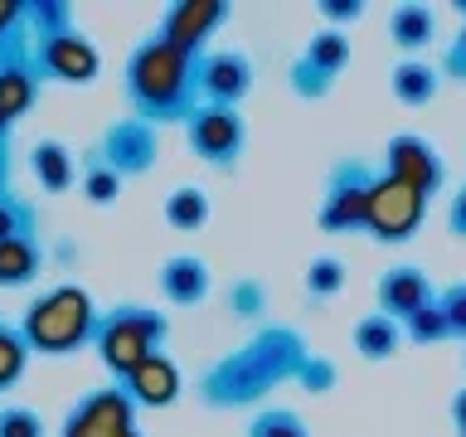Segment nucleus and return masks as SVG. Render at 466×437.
<instances>
[{"label":"nucleus","instance_id":"41","mask_svg":"<svg viewBox=\"0 0 466 437\" xmlns=\"http://www.w3.org/2000/svg\"><path fill=\"white\" fill-rule=\"evenodd\" d=\"M10 146H15V141H0V195H15V185H10V175H15Z\"/></svg>","mask_w":466,"mask_h":437},{"label":"nucleus","instance_id":"28","mask_svg":"<svg viewBox=\"0 0 466 437\" xmlns=\"http://www.w3.org/2000/svg\"><path fill=\"white\" fill-rule=\"evenodd\" d=\"M243 437H311V428H306V418L297 413V408L268 403V408H258V413L248 418Z\"/></svg>","mask_w":466,"mask_h":437},{"label":"nucleus","instance_id":"14","mask_svg":"<svg viewBox=\"0 0 466 437\" xmlns=\"http://www.w3.org/2000/svg\"><path fill=\"white\" fill-rule=\"evenodd\" d=\"M44 83L35 73V54H29V39L0 49V141H15V127L29 117V107L39 102Z\"/></svg>","mask_w":466,"mask_h":437},{"label":"nucleus","instance_id":"25","mask_svg":"<svg viewBox=\"0 0 466 437\" xmlns=\"http://www.w3.org/2000/svg\"><path fill=\"white\" fill-rule=\"evenodd\" d=\"M122 185H127V180H122V175H116L97 151H87V156H83V166H78V189H83V199H87V204L107 209V204L122 199Z\"/></svg>","mask_w":466,"mask_h":437},{"label":"nucleus","instance_id":"33","mask_svg":"<svg viewBox=\"0 0 466 437\" xmlns=\"http://www.w3.org/2000/svg\"><path fill=\"white\" fill-rule=\"evenodd\" d=\"M335 384H340V364H335L330 355H320V350H311L306 364H301V374H297V389L320 399V393H330Z\"/></svg>","mask_w":466,"mask_h":437},{"label":"nucleus","instance_id":"12","mask_svg":"<svg viewBox=\"0 0 466 437\" xmlns=\"http://www.w3.org/2000/svg\"><path fill=\"white\" fill-rule=\"evenodd\" d=\"M228 20H233L228 0H170L151 35H160L170 49H180V54L204 58V54H209V44H214V35Z\"/></svg>","mask_w":466,"mask_h":437},{"label":"nucleus","instance_id":"13","mask_svg":"<svg viewBox=\"0 0 466 437\" xmlns=\"http://www.w3.org/2000/svg\"><path fill=\"white\" fill-rule=\"evenodd\" d=\"M93 151L122 180H137V175H151L160 166V127L141 122V117H116V122H107V131H102V141Z\"/></svg>","mask_w":466,"mask_h":437},{"label":"nucleus","instance_id":"36","mask_svg":"<svg viewBox=\"0 0 466 437\" xmlns=\"http://www.w3.org/2000/svg\"><path fill=\"white\" fill-rule=\"evenodd\" d=\"M0 437H44V418L25 403H5L0 408Z\"/></svg>","mask_w":466,"mask_h":437},{"label":"nucleus","instance_id":"17","mask_svg":"<svg viewBox=\"0 0 466 437\" xmlns=\"http://www.w3.org/2000/svg\"><path fill=\"white\" fill-rule=\"evenodd\" d=\"M122 389L137 399V408H170V403H180V393H185V374H180V364L160 350V355H151L141 370H131L122 379Z\"/></svg>","mask_w":466,"mask_h":437},{"label":"nucleus","instance_id":"2","mask_svg":"<svg viewBox=\"0 0 466 437\" xmlns=\"http://www.w3.org/2000/svg\"><path fill=\"white\" fill-rule=\"evenodd\" d=\"M199 73H204V58L170 49L160 35H146L127 54V68H122L131 117H141L151 127H185L204 107Z\"/></svg>","mask_w":466,"mask_h":437},{"label":"nucleus","instance_id":"15","mask_svg":"<svg viewBox=\"0 0 466 437\" xmlns=\"http://www.w3.org/2000/svg\"><path fill=\"white\" fill-rule=\"evenodd\" d=\"M258 83V68L243 49H209L204 54V73H199V93L209 107H243L248 93Z\"/></svg>","mask_w":466,"mask_h":437},{"label":"nucleus","instance_id":"4","mask_svg":"<svg viewBox=\"0 0 466 437\" xmlns=\"http://www.w3.org/2000/svg\"><path fill=\"white\" fill-rule=\"evenodd\" d=\"M170 340V316L160 306H141V301H116L102 311L97 335H93V355L97 364L112 374V384H122L131 370H141L151 355H160Z\"/></svg>","mask_w":466,"mask_h":437},{"label":"nucleus","instance_id":"6","mask_svg":"<svg viewBox=\"0 0 466 437\" xmlns=\"http://www.w3.org/2000/svg\"><path fill=\"white\" fill-rule=\"evenodd\" d=\"M428 209H432L428 195H418L413 185L379 170L374 195H370V218H364V239H374L379 248H408L418 239V229L428 224Z\"/></svg>","mask_w":466,"mask_h":437},{"label":"nucleus","instance_id":"34","mask_svg":"<svg viewBox=\"0 0 466 437\" xmlns=\"http://www.w3.org/2000/svg\"><path fill=\"white\" fill-rule=\"evenodd\" d=\"M451 10H457V20H461V29L447 39V49H442V78L447 83H466V0H451Z\"/></svg>","mask_w":466,"mask_h":437},{"label":"nucleus","instance_id":"5","mask_svg":"<svg viewBox=\"0 0 466 437\" xmlns=\"http://www.w3.org/2000/svg\"><path fill=\"white\" fill-rule=\"evenodd\" d=\"M379 166H370L364 156H340L326 170V189H320V209H316V229L330 239L345 233H364L370 218V195H374Z\"/></svg>","mask_w":466,"mask_h":437},{"label":"nucleus","instance_id":"31","mask_svg":"<svg viewBox=\"0 0 466 437\" xmlns=\"http://www.w3.org/2000/svg\"><path fill=\"white\" fill-rule=\"evenodd\" d=\"M403 340L408 345H422V350H432V345H442L451 340V330H447V316H442V306H422L418 316H408L403 320Z\"/></svg>","mask_w":466,"mask_h":437},{"label":"nucleus","instance_id":"10","mask_svg":"<svg viewBox=\"0 0 466 437\" xmlns=\"http://www.w3.org/2000/svg\"><path fill=\"white\" fill-rule=\"evenodd\" d=\"M39 83H64V87H93L102 73V54L83 29H64V35H39L29 39Z\"/></svg>","mask_w":466,"mask_h":437},{"label":"nucleus","instance_id":"8","mask_svg":"<svg viewBox=\"0 0 466 437\" xmlns=\"http://www.w3.org/2000/svg\"><path fill=\"white\" fill-rule=\"evenodd\" d=\"M350 58H355L350 35H340V29H316V35L301 44V54L291 58V68H287L291 97L326 102L335 93V83H340V73L350 68Z\"/></svg>","mask_w":466,"mask_h":437},{"label":"nucleus","instance_id":"37","mask_svg":"<svg viewBox=\"0 0 466 437\" xmlns=\"http://www.w3.org/2000/svg\"><path fill=\"white\" fill-rule=\"evenodd\" d=\"M364 0H320L316 15L326 20V29H340V35H350V25H360L364 20Z\"/></svg>","mask_w":466,"mask_h":437},{"label":"nucleus","instance_id":"18","mask_svg":"<svg viewBox=\"0 0 466 437\" xmlns=\"http://www.w3.org/2000/svg\"><path fill=\"white\" fill-rule=\"evenodd\" d=\"M214 291V272L199 253H170L160 262V297L170 306H199Z\"/></svg>","mask_w":466,"mask_h":437},{"label":"nucleus","instance_id":"16","mask_svg":"<svg viewBox=\"0 0 466 437\" xmlns=\"http://www.w3.org/2000/svg\"><path fill=\"white\" fill-rule=\"evenodd\" d=\"M437 291H442V287H432V277L422 272L418 262H399V268H384V272H379L374 301H379V311H384V316L408 320V316H418L422 306H432Z\"/></svg>","mask_w":466,"mask_h":437},{"label":"nucleus","instance_id":"26","mask_svg":"<svg viewBox=\"0 0 466 437\" xmlns=\"http://www.w3.org/2000/svg\"><path fill=\"white\" fill-rule=\"evenodd\" d=\"M350 282V268L335 253H320L306 262V272H301V287H306V297L311 301H330V297H340Z\"/></svg>","mask_w":466,"mask_h":437},{"label":"nucleus","instance_id":"29","mask_svg":"<svg viewBox=\"0 0 466 437\" xmlns=\"http://www.w3.org/2000/svg\"><path fill=\"white\" fill-rule=\"evenodd\" d=\"M25 364H29V345L15 320L0 316V393H10L15 384L25 379Z\"/></svg>","mask_w":466,"mask_h":437},{"label":"nucleus","instance_id":"43","mask_svg":"<svg viewBox=\"0 0 466 437\" xmlns=\"http://www.w3.org/2000/svg\"><path fill=\"white\" fill-rule=\"evenodd\" d=\"M461 370H466V345H461Z\"/></svg>","mask_w":466,"mask_h":437},{"label":"nucleus","instance_id":"3","mask_svg":"<svg viewBox=\"0 0 466 437\" xmlns=\"http://www.w3.org/2000/svg\"><path fill=\"white\" fill-rule=\"evenodd\" d=\"M97 320H102V306L93 301V291L78 287V282H58L49 291H39L15 326H20L29 355L68 360V355H78V350L93 345Z\"/></svg>","mask_w":466,"mask_h":437},{"label":"nucleus","instance_id":"1","mask_svg":"<svg viewBox=\"0 0 466 437\" xmlns=\"http://www.w3.org/2000/svg\"><path fill=\"white\" fill-rule=\"evenodd\" d=\"M306 355H311V345L297 326L262 320L243 345L204 364V374L195 379V399L214 413H258L277 389L297 384Z\"/></svg>","mask_w":466,"mask_h":437},{"label":"nucleus","instance_id":"42","mask_svg":"<svg viewBox=\"0 0 466 437\" xmlns=\"http://www.w3.org/2000/svg\"><path fill=\"white\" fill-rule=\"evenodd\" d=\"M54 258H58V262H73V258H78V248H73V243H58Z\"/></svg>","mask_w":466,"mask_h":437},{"label":"nucleus","instance_id":"11","mask_svg":"<svg viewBox=\"0 0 466 437\" xmlns=\"http://www.w3.org/2000/svg\"><path fill=\"white\" fill-rule=\"evenodd\" d=\"M379 170L403 180V185H413L428 199H437L447 189V160L422 131H393L384 141V156H379Z\"/></svg>","mask_w":466,"mask_h":437},{"label":"nucleus","instance_id":"9","mask_svg":"<svg viewBox=\"0 0 466 437\" xmlns=\"http://www.w3.org/2000/svg\"><path fill=\"white\" fill-rule=\"evenodd\" d=\"M58 437H141V408L122 384L87 389L64 413Z\"/></svg>","mask_w":466,"mask_h":437},{"label":"nucleus","instance_id":"19","mask_svg":"<svg viewBox=\"0 0 466 437\" xmlns=\"http://www.w3.org/2000/svg\"><path fill=\"white\" fill-rule=\"evenodd\" d=\"M389 44L403 58H422L437 44V10L422 0H403L389 10Z\"/></svg>","mask_w":466,"mask_h":437},{"label":"nucleus","instance_id":"21","mask_svg":"<svg viewBox=\"0 0 466 437\" xmlns=\"http://www.w3.org/2000/svg\"><path fill=\"white\" fill-rule=\"evenodd\" d=\"M350 345H355V355H360L364 364H384V360H393V355L408 345V340H403V320H393V316H384V311L360 316L355 330H350Z\"/></svg>","mask_w":466,"mask_h":437},{"label":"nucleus","instance_id":"32","mask_svg":"<svg viewBox=\"0 0 466 437\" xmlns=\"http://www.w3.org/2000/svg\"><path fill=\"white\" fill-rule=\"evenodd\" d=\"M0 239H39V214L20 195H0Z\"/></svg>","mask_w":466,"mask_h":437},{"label":"nucleus","instance_id":"39","mask_svg":"<svg viewBox=\"0 0 466 437\" xmlns=\"http://www.w3.org/2000/svg\"><path fill=\"white\" fill-rule=\"evenodd\" d=\"M447 233L466 243V180L451 189V199H447Z\"/></svg>","mask_w":466,"mask_h":437},{"label":"nucleus","instance_id":"20","mask_svg":"<svg viewBox=\"0 0 466 437\" xmlns=\"http://www.w3.org/2000/svg\"><path fill=\"white\" fill-rule=\"evenodd\" d=\"M442 68L428 64V58H399V64L389 68V93L393 102H403V107H428V102L442 93Z\"/></svg>","mask_w":466,"mask_h":437},{"label":"nucleus","instance_id":"44","mask_svg":"<svg viewBox=\"0 0 466 437\" xmlns=\"http://www.w3.org/2000/svg\"><path fill=\"white\" fill-rule=\"evenodd\" d=\"M141 437H146V432H141Z\"/></svg>","mask_w":466,"mask_h":437},{"label":"nucleus","instance_id":"38","mask_svg":"<svg viewBox=\"0 0 466 437\" xmlns=\"http://www.w3.org/2000/svg\"><path fill=\"white\" fill-rule=\"evenodd\" d=\"M25 15H29V0H0V49H10V44L29 39Z\"/></svg>","mask_w":466,"mask_h":437},{"label":"nucleus","instance_id":"24","mask_svg":"<svg viewBox=\"0 0 466 437\" xmlns=\"http://www.w3.org/2000/svg\"><path fill=\"white\" fill-rule=\"evenodd\" d=\"M160 214H166V224L175 233H199L214 218V199H209V189H199V185H175Z\"/></svg>","mask_w":466,"mask_h":437},{"label":"nucleus","instance_id":"30","mask_svg":"<svg viewBox=\"0 0 466 437\" xmlns=\"http://www.w3.org/2000/svg\"><path fill=\"white\" fill-rule=\"evenodd\" d=\"M25 25H29V39H39V35H64V29H78V15H73L68 0H29Z\"/></svg>","mask_w":466,"mask_h":437},{"label":"nucleus","instance_id":"7","mask_svg":"<svg viewBox=\"0 0 466 437\" xmlns=\"http://www.w3.org/2000/svg\"><path fill=\"white\" fill-rule=\"evenodd\" d=\"M185 146L199 166H209L218 175L238 170L243 151H248V117L238 107H204L185 122Z\"/></svg>","mask_w":466,"mask_h":437},{"label":"nucleus","instance_id":"40","mask_svg":"<svg viewBox=\"0 0 466 437\" xmlns=\"http://www.w3.org/2000/svg\"><path fill=\"white\" fill-rule=\"evenodd\" d=\"M447 413H451V437H466V384H461L457 393H451Z\"/></svg>","mask_w":466,"mask_h":437},{"label":"nucleus","instance_id":"23","mask_svg":"<svg viewBox=\"0 0 466 437\" xmlns=\"http://www.w3.org/2000/svg\"><path fill=\"white\" fill-rule=\"evenodd\" d=\"M29 170H35V180L44 195H64V189L73 185V175H78V166H73V151L64 141L44 137L29 146Z\"/></svg>","mask_w":466,"mask_h":437},{"label":"nucleus","instance_id":"22","mask_svg":"<svg viewBox=\"0 0 466 437\" xmlns=\"http://www.w3.org/2000/svg\"><path fill=\"white\" fill-rule=\"evenodd\" d=\"M44 268H49V253L39 239H0V291L29 287Z\"/></svg>","mask_w":466,"mask_h":437},{"label":"nucleus","instance_id":"27","mask_svg":"<svg viewBox=\"0 0 466 437\" xmlns=\"http://www.w3.org/2000/svg\"><path fill=\"white\" fill-rule=\"evenodd\" d=\"M224 301H228V316L233 320H248V326H262V316H268V282L262 277H238V282H228L224 291Z\"/></svg>","mask_w":466,"mask_h":437},{"label":"nucleus","instance_id":"35","mask_svg":"<svg viewBox=\"0 0 466 437\" xmlns=\"http://www.w3.org/2000/svg\"><path fill=\"white\" fill-rule=\"evenodd\" d=\"M437 306H442V316H447L451 340L466 345V277L461 282H447L442 291H437Z\"/></svg>","mask_w":466,"mask_h":437}]
</instances>
